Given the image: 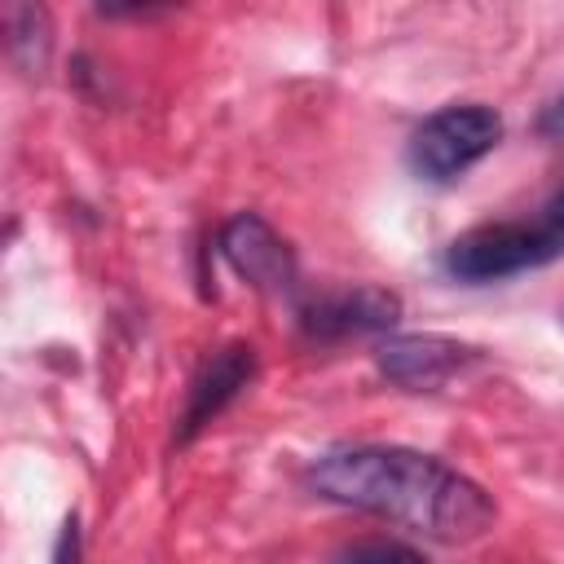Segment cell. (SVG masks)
Returning a JSON list of instances; mask_svg holds the SVG:
<instances>
[{"label": "cell", "instance_id": "obj_1", "mask_svg": "<svg viewBox=\"0 0 564 564\" xmlns=\"http://www.w3.org/2000/svg\"><path fill=\"white\" fill-rule=\"evenodd\" d=\"M308 485L370 516H388L441 542H467L494 524L489 494L463 471L405 445H344L308 467Z\"/></svg>", "mask_w": 564, "mask_h": 564}, {"label": "cell", "instance_id": "obj_2", "mask_svg": "<svg viewBox=\"0 0 564 564\" xmlns=\"http://www.w3.org/2000/svg\"><path fill=\"white\" fill-rule=\"evenodd\" d=\"M502 137V119L498 110L480 106V101H463V106H441L436 115H427L414 137H410V167L419 181L445 185L454 176H463L471 163H480Z\"/></svg>", "mask_w": 564, "mask_h": 564}, {"label": "cell", "instance_id": "obj_3", "mask_svg": "<svg viewBox=\"0 0 564 564\" xmlns=\"http://www.w3.org/2000/svg\"><path fill=\"white\" fill-rule=\"evenodd\" d=\"M445 269L458 282H498V278L538 269L529 225H476L458 234L445 251Z\"/></svg>", "mask_w": 564, "mask_h": 564}, {"label": "cell", "instance_id": "obj_4", "mask_svg": "<svg viewBox=\"0 0 564 564\" xmlns=\"http://www.w3.org/2000/svg\"><path fill=\"white\" fill-rule=\"evenodd\" d=\"M476 352L445 335H392L379 348V370L401 388H441L449 383Z\"/></svg>", "mask_w": 564, "mask_h": 564}, {"label": "cell", "instance_id": "obj_5", "mask_svg": "<svg viewBox=\"0 0 564 564\" xmlns=\"http://www.w3.org/2000/svg\"><path fill=\"white\" fill-rule=\"evenodd\" d=\"M220 251H225V260H229L247 282H256L260 291H291V282H295V264H291L286 242H282L260 216H251V212L225 225Z\"/></svg>", "mask_w": 564, "mask_h": 564}, {"label": "cell", "instance_id": "obj_6", "mask_svg": "<svg viewBox=\"0 0 564 564\" xmlns=\"http://www.w3.org/2000/svg\"><path fill=\"white\" fill-rule=\"evenodd\" d=\"M256 375V348L251 344H225L207 357V366L189 383V401L181 414V441H189L198 427H207Z\"/></svg>", "mask_w": 564, "mask_h": 564}, {"label": "cell", "instance_id": "obj_7", "mask_svg": "<svg viewBox=\"0 0 564 564\" xmlns=\"http://www.w3.org/2000/svg\"><path fill=\"white\" fill-rule=\"evenodd\" d=\"M401 317V300L383 286H352L322 295L304 304V326L317 339H339V335H361V330H388Z\"/></svg>", "mask_w": 564, "mask_h": 564}, {"label": "cell", "instance_id": "obj_8", "mask_svg": "<svg viewBox=\"0 0 564 564\" xmlns=\"http://www.w3.org/2000/svg\"><path fill=\"white\" fill-rule=\"evenodd\" d=\"M330 564H423V555L392 538H361L330 555Z\"/></svg>", "mask_w": 564, "mask_h": 564}, {"label": "cell", "instance_id": "obj_9", "mask_svg": "<svg viewBox=\"0 0 564 564\" xmlns=\"http://www.w3.org/2000/svg\"><path fill=\"white\" fill-rule=\"evenodd\" d=\"M529 238H533V256H538V264L564 256V189H560V194L546 203V212L529 225Z\"/></svg>", "mask_w": 564, "mask_h": 564}, {"label": "cell", "instance_id": "obj_10", "mask_svg": "<svg viewBox=\"0 0 564 564\" xmlns=\"http://www.w3.org/2000/svg\"><path fill=\"white\" fill-rule=\"evenodd\" d=\"M79 560V529H75V516L62 524V538H57V555L53 564H75Z\"/></svg>", "mask_w": 564, "mask_h": 564}, {"label": "cell", "instance_id": "obj_11", "mask_svg": "<svg viewBox=\"0 0 564 564\" xmlns=\"http://www.w3.org/2000/svg\"><path fill=\"white\" fill-rule=\"evenodd\" d=\"M542 132H546V137H564V93L546 106V115H542Z\"/></svg>", "mask_w": 564, "mask_h": 564}]
</instances>
